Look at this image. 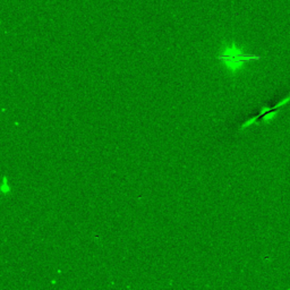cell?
Instances as JSON below:
<instances>
[{
  "label": "cell",
  "mask_w": 290,
  "mask_h": 290,
  "mask_svg": "<svg viewBox=\"0 0 290 290\" xmlns=\"http://www.w3.org/2000/svg\"><path fill=\"white\" fill-rule=\"evenodd\" d=\"M219 60L224 62V65L231 70H237L242 65L250 62V61H255L261 59V56L257 54H244L240 49L232 44L230 47H226L222 50L221 54L218 57Z\"/></svg>",
  "instance_id": "obj_1"
},
{
  "label": "cell",
  "mask_w": 290,
  "mask_h": 290,
  "mask_svg": "<svg viewBox=\"0 0 290 290\" xmlns=\"http://www.w3.org/2000/svg\"><path fill=\"white\" fill-rule=\"evenodd\" d=\"M1 190H2V193H9L10 192V187L7 184L6 177H4V182H2V185H1Z\"/></svg>",
  "instance_id": "obj_2"
},
{
  "label": "cell",
  "mask_w": 290,
  "mask_h": 290,
  "mask_svg": "<svg viewBox=\"0 0 290 290\" xmlns=\"http://www.w3.org/2000/svg\"><path fill=\"white\" fill-rule=\"evenodd\" d=\"M257 118H258V116H257V117H253V118H250V120H247V121L245 122V124H244L243 126H242V128H246V127H248L250 125H252L253 122H254V121H255V120H256Z\"/></svg>",
  "instance_id": "obj_3"
},
{
  "label": "cell",
  "mask_w": 290,
  "mask_h": 290,
  "mask_svg": "<svg viewBox=\"0 0 290 290\" xmlns=\"http://www.w3.org/2000/svg\"><path fill=\"white\" fill-rule=\"evenodd\" d=\"M289 101H290V95H289V96H288V98H287V99H283V101L279 102V103H278L277 106H276V107H274V108H273V109L279 108V107H281V106H283L284 103H288V102H289Z\"/></svg>",
  "instance_id": "obj_4"
},
{
  "label": "cell",
  "mask_w": 290,
  "mask_h": 290,
  "mask_svg": "<svg viewBox=\"0 0 290 290\" xmlns=\"http://www.w3.org/2000/svg\"><path fill=\"white\" fill-rule=\"evenodd\" d=\"M276 115V112H270V114H268V115H265L264 116V120H270V119H272V117L273 116Z\"/></svg>",
  "instance_id": "obj_5"
}]
</instances>
